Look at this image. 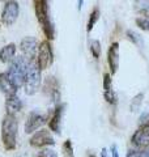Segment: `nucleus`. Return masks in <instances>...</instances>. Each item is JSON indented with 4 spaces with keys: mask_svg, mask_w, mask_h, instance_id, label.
<instances>
[{
    "mask_svg": "<svg viewBox=\"0 0 149 157\" xmlns=\"http://www.w3.org/2000/svg\"><path fill=\"white\" fill-rule=\"evenodd\" d=\"M107 155H109L107 149H106V148H102V151H101V157H109Z\"/></svg>",
    "mask_w": 149,
    "mask_h": 157,
    "instance_id": "obj_29",
    "label": "nucleus"
},
{
    "mask_svg": "<svg viewBox=\"0 0 149 157\" xmlns=\"http://www.w3.org/2000/svg\"><path fill=\"white\" fill-rule=\"evenodd\" d=\"M107 63L110 67L111 75H115L119 68V43L113 42L107 50Z\"/></svg>",
    "mask_w": 149,
    "mask_h": 157,
    "instance_id": "obj_13",
    "label": "nucleus"
},
{
    "mask_svg": "<svg viewBox=\"0 0 149 157\" xmlns=\"http://www.w3.org/2000/svg\"><path fill=\"white\" fill-rule=\"evenodd\" d=\"M22 101L20 100V97L17 94L11 96V97H7V101H6V109H7V114L9 115H14L16 113L21 111L22 110Z\"/></svg>",
    "mask_w": 149,
    "mask_h": 157,
    "instance_id": "obj_15",
    "label": "nucleus"
},
{
    "mask_svg": "<svg viewBox=\"0 0 149 157\" xmlns=\"http://www.w3.org/2000/svg\"><path fill=\"white\" fill-rule=\"evenodd\" d=\"M37 157H58V153L51 148H43L38 152Z\"/></svg>",
    "mask_w": 149,
    "mask_h": 157,
    "instance_id": "obj_23",
    "label": "nucleus"
},
{
    "mask_svg": "<svg viewBox=\"0 0 149 157\" xmlns=\"http://www.w3.org/2000/svg\"><path fill=\"white\" fill-rule=\"evenodd\" d=\"M136 25L143 29V30L149 32V18L148 17H137L136 18Z\"/></svg>",
    "mask_w": 149,
    "mask_h": 157,
    "instance_id": "obj_22",
    "label": "nucleus"
},
{
    "mask_svg": "<svg viewBox=\"0 0 149 157\" xmlns=\"http://www.w3.org/2000/svg\"><path fill=\"white\" fill-rule=\"evenodd\" d=\"M46 122H47L46 115L37 110H33L29 113L26 121H25V132L26 134H36L37 130L41 128Z\"/></svg>",
    "mask_w": 149,
    "mask_h": 157,
    "instance_id": "obj_7",
    "label": "nucleus"
},
{
    "mask_svg": "<svg viewBox=\"0 0 149 157\" xmlns=\"http://www.w3.org/2000/svg\"><path fill=\"white\" fill-rule=\"evenodd\" d=\"M29 144L32 147H36V148H41V147L48 148V145L55 144V139H54V136L51 135L50 130L41 128L39 131H37L36 134H33L30 140H29Z\"/></svg>",
    "mask_w": 149,
    "mask_h": 157,
    "instance_id": "obj_8",
    "label": "nucleus"
},
{
    "mask_svg": "<svg viewBox=\"0 0 149 157\" xmlns=\"http://www.w3.org/2000/svg\"><path fill=\"white\" fill-rule=\"evenodd\" d=\"M111 157H119V152H118V148L115 144L111 145Z\"/></svg>",
    "mask_w": 149,
    "mask_h": 157,
    "instance_id": "obj_28",
    "label": "nucleus"
},
{
    "mask_svg": "<svg viewBox=\"0 0 149 157\" xmlns=\"http://www.w3.org/2000/svg\"><path fill=\"white\" fill-rule=\"evenodd\" d=\"M38 47V39L36 37H25L20 42V50L22 52V58L29 63L36 62Z\"/></svg>",
    "mask_w": 149,
    "mask_h": 157,
    "instance_id": "obj_6",
    "label": "nucleus"
},
{
    "mask_svg": "<svg viewBox=\"0 0 149 157\" xmlns=\"http://www.w3.org/2000/svg\"><path fill=\"white\" fill-rule=\"evenodd\" d=\"M18 134V122L14 115L6 114L2 122V141L7 151L16 149Z\"/></svg>",
    "mask_w": 149,
    "mask_h": 157,
    "instance_id": "obj_2",
    "label": "nucleus"
},
{
    "mask_svg": "<svg viewBox=\"0 0 149 157\" xmlns=\"http://www.w3.org/2000/svg\"><path fill=\"white\" fill-rule=\"evenodd\" d=\"M44 93L51 98L54 104H60V86H59L56 77L50 76L46 78V81H44Z\"/></svg>",
    "mask_w": 149,
    "mask_h": 157,
    "instance_id": "obj_11",
    "label": "nucleus"
},
{
    "mask_svg": "<svg viewBox=\"0 0 149 157\" xmlns=\"http://www.w3.org/2000/svg\"><path fill=\"white\" fill-rule=\"evenodd\" d=\"M140 4H141L140 12L144 14V17L149 18V2H144V3H140Z\"/></svg>",
    "mask_w": 149,
    "mask_h": 157,
    "instance_id": "obj_27",
    "label": "nucleus"
},
{
    "mask_svg": "<svg viewBox=\"0 0 149 157\" xmlns=\"http://www.w3.org/2000/svg\"><path fill=\"white\" fill-rule=\"evenodd\" d=\"M16 58V45L14 43H8L0 50V60L3 63H11Z\"/></svg>",
    "mask_w": 149,
    "mask_h": 157,
    "instance_id": "obj_16",
    "label": "nucleus"
},
{
    "mask_svg": "<svg viewBox=\"0 0 149 157\" xmlns=\"http://www.w3.org/2000/svg\"><path fill=\"white\" fill-rule=\"evenodd\" d=\"M132 143L137 148L149 149V118L132 136Z\"/></svg>",
    "mask_w": 149,
    "mask_h": 157,
    "instance_id": "obj_10",
    "label": "nucleus"
},
{
    "mask_svg": "<svg viewBox=\"0 0 149 157\" xmlns=\"http://www.w3.org/2000/svg\"><path fill=\"white\" fill-rule=\"evenodd\" d=\"M64 109H66V105L64 104L56 105L51 118L48 119L50 131L55 132V134H58V135H60V124H62V119H63V115H64Z\"/></svg>",
    "mask_w": 149,
    "mask_h": 157,
    "instance_id": "obj_12",
    "label": "nucleus"
},
{
    "mask_svg": "<svg viewBox=\"0 0 149 157\" xmlns=\"http://www.w3.org/2000/svg\"><path fill=\"white\" fill-rule=\"evenodd\" d=\"M113 92V81H111V73H105L103 75V93Z\"/></svg>",
    "mask_w": 149,
    "mask_h": 157,
    "instance_id": "obj_21",
    "label": "nucleus"
},
{
    "mask_svg": "<svg viewBox=\"0 0 149 157\" xmlns=\"http://www.w3.org/2000/svg\"><path fill=\"white\" fill-rule=\"evenodd\" d=\"M62 152L64 157H74V152H73V144L71 140H66L62 145Z\"/></svg>",
    "mask_w": 149,
    "mask_h": 157,
    "instance_id": "obj_19",
    "label": "nucleus"
},
{
    "mask_svg": "<svg viewBox=\"0 0 149 157\" xmlns=\"http://www.w3.org/2000/svg\"><path fill=\"white\" fill-rule=\"evenodd\" d=\"M127 157H149V149H141V151H130Z\"/></svg>",
    "mask_w": 149,
    "mask_h": 157,
    "instance_id": "obj_25",
    "label": "nucleus"
},
{
    "mask_svg": "<svg viewBox=\"0 0 149 157\" xmlns=\"http://www.w3.org/2000/svg\"><path fill=\"white\" fill-rule=\"evenodd\" d=\"M54 63V52H52V47L50 41H42L39 43L38 47V52H37V58H36V64L41 71L47 70L48 67H51Z\"/></svg>",
    "mask_w": 149,
    "mask_h": 157,
    "instance_id": "obj_5",
    "label": "nucleus"
},
{
    "mask_svg": "<svg viewBox=\"0 0 149 157\" xmlns=\"http://www.w3.org/2000/svg\"><path fill=\"white\" fill-rule=\"evenodd\" d=\"M127 36H128V38H130L133 43H135V45H141V43H143V38L139 36L136 32L128 30V32H127Z\"/></svg>",
    "mask_w": 149,
    "mask_h": 157,
    "instance_id": "obj_24",
    "label": "nucleus"
},
{
    "mask_svg": "<svg viewBox=\"0 0 149 157\" xmlns=\"http://www.w3.org/2000/svg\"><path fill=\"white\" fill-rule=\"evenodd\" d=\"M28 67H29V62L25 60L22 56L14 58L11 62V64H9L7 73L17 89L24 86L25 77H26V72H28Z\"/></svg>",
    "mask_w": 149,
    "mask_h": 157,
    "instance_id": "obj_3",
    "label": "nucleus"
},
{
    "mask_svg": "<svg viewBox=\"0 0 149 157\" xmlns=\"http://www.w3.org/2000/svg\"><path fill=\"white\" fill-rule=\"evenodd\" d=\"M99 16H101V12H99V8L98 7H94V9L92 11L90 16H89V20H88V25H86V32L90 33L93 30L94 25L97 24V21L99 20Z\"/></svg>",
    "mask_w": 149,
    "mask_h": 157,
    "instance_id": "obj_17",
    "label": "nucleus"
},
{
    "mask_svg": "<svg viewBox=\"0 0 149 157\" xmlns=\"http://www.w3.org/2000/svg\"><path fill=\"white\" fill-rule=\"evenodd\" d=\"M103 97H105V100L109 102V104L111 105H115L117 104V94L115 92H109V93H103Z\"/></svg>",
    "mask_w": 149,
    "mask_h": 157,
    "instance_id": "obj_26",
    "label": "nucleus"
},
{
    "mask_svg": "<svg viewBox=\"0 0 149 157\" xmlns=\"http://www.w3.org/2000/svg\"><path fill=\"white\" fill-rule=\"evenodd\" d=\"M90 52L96 59H98L99 55H101V42H99L98 39L90 41Z\"/></svg>",
    "mask_w": 149,
    "mask_h": 157,
    "instance_id": "obj_20",
    "label": "nucleus"
},
{
    "mask_svg": "<svg viewBox=\"0 0 149 157\" xmlns=\"http://www.w3.org/2000/svg\"><path fill=\"white\" fill-rule=\"evenodd\" d=\"M18 13H20V4L17 2H7L4 4V9L2 13V21L4 25L11 26L18 18Z\"/></svg>",
    "mask_w": 149,
    "mask_h": 157,
    "instance_id": "obj_9",
    "label": "nucleus"
},
{
    "mask_svg": "<svg viewBox=\"0 0 149 157\" xmlns=\"http://www.w3.org/2000/svg\"><path fill=\"white\" fill-rule=\"evenodd\" d=\"M34 9H36V17L47 41H51L55 38V26H54L51 14H50V3L46 0H37L34 2Z\"/></svg>",
    "mask_w": 149,
    "mask_h": 157,
    "instance_id": "obj_1",
    "label": "nucleus"
},
{
    "mask_svg": "<svg viewBox=\"0 0 149 157\" xmlns=\"http://www.w3.org/2000/svg\"><path fill=\"white\" fill-rule=\"evenodd\" d=\"M89 157H96V156H94V155H89Z\"/></svg>",
    "mask_w": 149,
    "mask_h": 157,
    "instance_id": "obj_30",
    "label": "nucleus"
},
{
    "mask_svg": "<svg viewBox=\"0 0 149 157\" xmlns=\"http://www.w3.org/2000/svg\"><path fill=\"white\" fill-rule=\"evenodd\" d=\"M143 100H144V93H139L135 97L131 100V104H130V110L132 113H136L140 110L141 104H143Z\"/></svg>",
    "mask_w": 149,
    "mask_h": 157,
    "instance_id": "obj_18",
    "label": "nucleus"
},
{
    "mask_svg": "<svg viewBox=\"0 0 149 157\" xmlns=\"http://www.w3.org/2000/svg\"><path fill=\"white\" fill-rule=\"evenodd\" d=\"M0 90H2L7 97L14 96L17 93V88L14 86V84L11 81L7 72L0 73Z\"/></svg>",
    "mask_w": 149,
    "mask_h": 157,
    "instance_id": "obj_14",
    "label": "nucleus"
},
{
    "mask_svg": "<svg viewBox=\"0 0 149 157\" xmlns=\"http://www.w3.org/2000/svg\"><path fill=\"white\" fill-rule=\"evenodd\" d=\"M41 72L42 71L38 68V66L36 64V62L29 63L26 77H25V82H24L25 94L33 96V94H36V93L38 92L39 86H41V82H42Z\"/></svg>",
    "mask_w": 149,
    "mask_h": 157,
    "instance_id": "obj_4",
    "label": "nucleus"
}]
</instances>
